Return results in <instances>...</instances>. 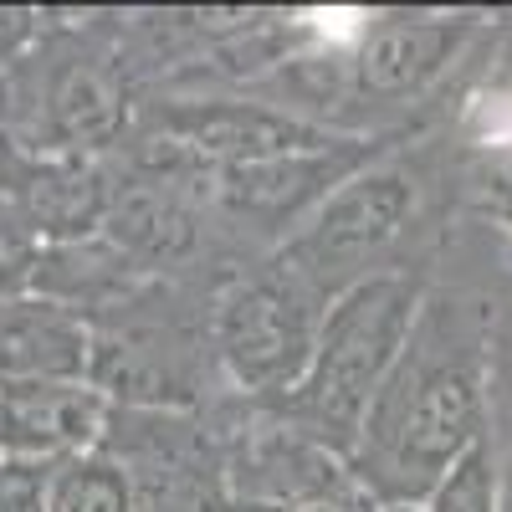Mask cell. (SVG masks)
Here are the masks:
<instances>
[{
  "label": "cell",
  "mask_w": 512,
  "mask_h": 512,
  "mask_svg": "<svg viewBox=\"0 0 512 512\" xmlns=\"http://www.w3.org/2000/svg\"><path fill=\"white\" fill-rule=\"evenodd\" d=\"M497 303L477 287L431 282L344 461L369 507H425L431 492L492 441Z\"/></svg>",
  "instance_id": "1"
},
{
  "label": "cell",
  "mask_w": 512,
  "mask_h": 512,
  "mask_svg": "<svg viewBox=\"0 0 512 512\" xmlns=\"http://www.w3.org/2000/svg\"><path fill=\"white\" fill-rule=\"evenodd\" d=\"M446 190L451 185L441 175V154L431 144H390L364 169H354L272 256L303 277L323 303H333L364 277L425 267L410 251L420 246V236L436 231Z\"/></svg>",
  "instance_id": "2"
},
{
  "label": "cell",
  "mask_w": 512,
  "mask_h": 512,
  "mask_svg": "<svg viewBox=\"0 0 512 512\" xmlns=\"http://www.w3.org/2000/svg\"><path fill=\"white\" fill-rule=\"evenodd\" d=\"M431 282L436 277L425 267H405V272H379L344 287L323 308L318 344L303 379L262 410H272L292 436L328 451L333 461H349L369 400L379 395Z\"/></svg>",
  "instance_id": "3"
},
{
  "label": "cell",
  "mask_w": 512,
  "mask_h": 512,
  "mask_svg": "<svg viewBox=\"0 0 512 512\" xmlns=\"http://www.w3.org/2000/svg\"><path fill=\"white\" fill-rule=\"evenodd\" d=\"M134 62L103 26H62L41 36V47L0 77V98L16 108L6 113L0 139L36 154H82L98 159L134 139L139 98H134Z\"/></svg>",
  "instance_id": "4"
},
{
  "label": "cell",
  "mask_w": 512,
  "mask_h": 512,
  "mask_svg": "<svg viewBox=\"0 0 512 512\" xmlns=\"http://www.w3.org/2000/svg\"><path fill=\"white\" fill-rule=\"evenodd\" d=\"M487 21L477 16H441V11H379L369 16L349 47L323 57L328 67V128L344 134V118H359L374 139L384 118H410L420 103H431L436 88L472 57Z\"/></svg>",
  "instance_id": "5"
},
{
  "label": "cell",
  "mask_w": 512,
  "mask_h": 512,
  "mask_svg": "<svg viewBox=\"0 0 512 512\" xmlns=\"http://www.w3.org/2000/svg\"><path fill=\"white\" fill-rule=\"evenodd\" d=\"M323 308V297L277 256H256L221 272L210 287L205 328L216 369L231 379V390L251 405L282 400L313 359Z\"/></svg>",
  "instance_id": "6"
},
{
  "label": "cell",
  "mask_w": 512,
  "mask_h": 512,
  "mask_svg": "<svg viewBox=\"0 0 512 512\" xmlns=\"http://www.w3.org/2000/svg\"><path fill=\"white\" fill-rule=\"evenodd\" d=\"M0 200L26 221L41 246L93 241L113 200V175L103 159L36 154L0 139Z\"/></svg>",
  "instance_id": "7"
},
{
  "label": "cell",
  "mask_w": 512,
  "mask_h": 512,
  "mask_svg": "<svg viewBox=\"0 0 512 512\" xmlns=\"http://www.w3.org/2000/svg\"><path fill=\"white\" fill-rule=\"evenodd\" d=\"M108 395L88 379H41L0 390V456L21 461H72L103 446L108 436Z\"/></svg>",
  "instance_id": "8"
},
{
  "label": "cell",
  "mask_w": 512,
  "mask_h": 512,
  "mask_svg": "<svg viewBox=\"0 0 512 512\" xmlns=\"http://www.w3.org/2000/svg\"><path fill=\"white\" fill-rule=\"evenodd\" d=\"M93 328L41 292L0 297V390L41 379H88Z\"/></svg>",
  "instance_id": "9"
},
{
  "label": "cell",
  "mask_w": 512,
  "mask_h": 512,
  "mask_svg": "<svg viewBox=\"0 0 512 512\" xmlns=\"http://www.w3.org/2000/svg\"><path fill=\"white\" fill-rule=\"evenodd\" d=\"M134 507H139L134 477L108 451L57 461L47 477V502H41V512H134Z\"/></svg>",
  "instance_id": "10"
},
{
  "label": "cell",
  "mask_w": 512,
  "mask_h": 512,
  "mask_svg": "<svg viewBox=\"0 0 512 512\" xmlns=\"http://www.w3.org/2000/svg\"><path fill=\"white\" fill-rule=\"evenodd\" d=\"M420 512H502V472H497V436L482 441L456 472L431 492Z\"/></svg>",
  "instance_id": "11"
},
{
  "label": "cell",
  "mask_w": 512,
  "mask_h": 512,
  "mask_svg": "<svg viewBox=\"0 0 512 512\" xmlns=\"http://www.w3.org/2000/svg\"><path fill=\"white\" fill-rule=\"evenodd\" d=\"M461 185H466V195L477 200L482 216H492L502 231H512V139L477 144V154L466 159Z\"/></svg>",
  "instance_id": "12"
},
{
  "label": "cell",
  "mask_w": 512,
  "mask_h": 512,
  "mask_svg": "<svg viewBox=\"0 0 512 512\" xmlns=\"http://www.w3.org/2000/svg\"><path fill=\"white\" fill-rule=\"evenodd\" d=\"M47 461H21V456H0V512H41L47 502Z\"/></svg>",
  "instance_id": "13"
},
{
  "label": "cell",
  "mask_w": 512,
  "mask_h": 512,
  "mask_svg": "<svg viewBox=\"0 0 512 512\" xmlns=\"http://www.w3.org/2000/svg\"><path fill=\"white\" fill-rule=\"evenodd\" d=\"M47 36V16L41 11H21V6H6L0 11V77H11Z\"/></svg>",
  "instance_id": "14"
},
{
  "label": "cell",
  "mask_w": 512,
  "mask_h": 512,
  "mask_svg": "<svg viewBox=\"0 0 512 512\" xmlns=\"http://www.w3.org/2000/svg\"><path fill=\"white\" fill-rule=\"evenodd\" d=\"M134 512H195V507H164V502H139Z\"/></svg>",
  "instance_id": "15"
}]
</instances>
